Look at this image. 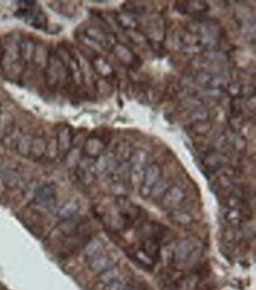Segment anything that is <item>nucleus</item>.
Masks as SVG:
<instances>
[{
	"instance_id": "23",
	"label": "nucleus",
	"mask_w": 256,
	"mask_h": 290,
	"mask_svg": "<svg viewBox=\"0 0 256 290\" xmlns=\"http://www.w3.org/2000/svg\"><path fill=\"white\" fill-rule=\"evenodd\" d=\"M119 277V270H117L115 266L110 268L108 270H105L104 272L99 274V278H101V282L104 283V284H108V283H111L118 279Z\"/></svg>"
},
{
	"instance_id": "21",
	"label": "nucleus",
	"mask_w": 256,
	"mask_h": 290,
	"mask_svg": "<svg viewBox=\"0 0 256 290\" xmlns=\"http://www.w3.org/2000/svg\"><path fill=\"white\" fill-rule=\"evenodd\" d=\"M78 211V204L76 202H68L65 203L64 205L62 206L61 209H59L58 211V216L61 217L62 219H66V218H70V217H73V216H76Z\"/></svg>"
},
{
	"instance_id": "3",
	"label": "nucleus",
	"mask_w": 256,
	"mask_h": 290,
	"mask_svg": "<svg viewBox=\"0 0 256 290\" xmlns=\"http://www.w3.org/2000/svg\"><path fill=\"white\" fill-rule=\"evenodd\" d=\"M162 178V168L158 164H150L146 166L142 184L139 186V192L143 197H150L151 190Z\"/></svg>"
},
{
	"instance_id": "7",
	"label": "nucleus",
	"mask_w": 256,
	"mask_h": 290,
	"mask_svg": "<svg viewBox=\"0 0 256 290\" xmlns=\"http://www.w3.org/2000/svg\"><path fill=\"white\" fill-rule=\"evenodd\" d=\"M145 157V156H144ZM139 157V155L136 153V156L132 157V164L130 168V182L131 184L141 186L142 181H143V176H144L146 164H145V158Z\"/></svg>"
},
{
	"instance_id": "11",
	"label": "nucleus",
	"mask_w": 256,
	"mask_h": 290,
	"mask_svg": "<svg viewBox=\"0 0 256 290\" xmlns=\"http://www.w3.org/2000/svg\"><path fill=\"white\" fill-rule=\"evenodd\" d=\"M112 266H115V261L106 255L101 254L94 258L89 259V268L98 275L104 272L105 270L112 268Z\"/></svg>"
},
{
	"instance_id": "20",
	"label": "nucleus",
	"mask_w": 256,
	"mask_h": 290,
	"mask_svg": "<svg viewBox=\"0 0 256 290\" xmlns=\"http://www.w3.org/2000/svg\"><path fill=\"white\" fill-rule=\"evenodd\" d=\"M204 165L211 171H216L223 165V157H221L218 153H210L204 158Z\"/></svg>"
},
{
	"instance_id": "19",
	"label": "nucleus",
	"mask_w": 256,
	"mask_h": 290,
	"mask_svg": "<svg viewBox=\"0 0 256 290\" xmlns=\"http://www.w3.org/2000/svg\"><path fill=\"white\" fill-rule=\"evenodd\" d=\"M102 251H103V244L99 239H92V241H90L85 246V256L89 259L101 255Z\"/></svg>"
},
{
	"instance_id": "25",
	"label": "nucleus",
	"mask_w": 256,
	"mask_h": 290,
	"mask_svg": "<svg viewBox=\"0 0 256 290\" xmlns=\"http://www.w3.org/2000/svg\"><path fill=\"white\" fill-rule=\"evenodd\" d=\"M3 57H4V44L0 41V66H2L3 63Z\"/></svg>"
},
{
	"instance_id": "2",
	"label": "nucleus",
	"mask_w": 256,
	"mask_h": 290,
	"mask_svg": "<svg viewBox=\"0 0 256 290\" xmlns=\"http://www.w3.org/2000/svg\"><path fill=\"white\" fill-rule=\"evenodd\" d=\"M25 4L28 6L19 10L17 12V16H19V18L24 19L29 25H31L32 28L37 30H45L48 28V18H46L44 12L42 10L33 8L36 3L25 2Z\"/></svg>"
},
{
	"instance_id": "8",
	"label": "nucleus",
	"mask_w": 256,
	"mask_h": 290,
	"mask_svg": "<svg viewBox=\"0 0 256 290\" xmlns=\"http://www.w3.org/2000/svg\"><path fill=\"white\" fill-rule=\"evenodd\" d=\"M72 148V132L68 126H63L57 133V151L62 156L69 155Z\"/></svg>"
},
{
	"instance_id": "1",
	"label": "nucleus",
	"mask_w": 256,
	"mask_h": 290,
	"mask_svg": "<svg viewBox=\"0 0 256 290\" xmlns=\"http://www.w3.org/2000/svg\"><path fill=\"white\" fill-rule=\"evenodd\" d=\"M45 81L52 89L63 88L71 82L68 69L57 52H49L48 63L45 66Z\"/></svg>"
},
{
	"instance_id": "14",
	"label": "nucleus",
	"mask_w": 256,
	"mask_h": 290,
	"mask_svg": "<svg viewBox=\"0 0 256 290\" xmlns=\"http://www.w3.org/2000/svg\"><path fill=\"white\" fill-rule=\"evenodd\" d=\"M103 150H104V143L99 138H89L84 145V153L92 159H97L99 156H102Z\"/></svg>"
},
{
	"instance_id": "10",
	"label": "nucleus",
	"mask_w": 256,
	"mask_h": 290,
	"mask_svg": "<svg viewBox=\"0 0 256 290\" xmlns=\"http://www.w3.org/2000/svg\"><path fill=\"white\" fill-rule=\"evenodd\" d=\"M37 45L35 42L29 38H22L18 42V50H19V57H21L22 63L29 64V63L33 62V57H35Z\"/></svg>"
},
{
	"instance_id": "13",
	"label": "nucleus",
	"mask_w": 256,
	"mask_h": 290,
	"mask_svg": "<svg viewBox=\"0 0 256 290\" xmlns=\"http://www.w3.org/2000/svg\"><path fill=\"white\" fill-rule=\"evenodd\" d=\"M142 251L150 257L152 261L156 262V259L161 255V245H159V241L156 238L146 237L144 241L142 242Z\"/></svg>"
},
{
	"instance_id": "5",
	"label": "nucleus",
	"mask_w": 256,
	"mask_h": 290,
	"mask_svg": "<svg viewBox=\"0 0 256 290\" xmlns=\"http://www.w3.org/2000/svg\"><path fill=\"white\" fill-rule=\"evenodd\" d=\"M199 251L191 239H183L176 245L174 250V261L178 264H185L194 258L195 252Z\"/></svg>"
},
{
	"instance_id": "15",
	"label": "nucleus",
	"mask_w": 256,
	"mask_h": 290,
	"mask_svg": "<svg viewBox=\"0 0 256 290\" xmlns=\"http://www.w3.org/2000/svg\"><path fill=\"white\" fill-rule=\"evenodd\" d=\"M46 151H48V144H46L45 139L42 137H33L29 157L33 159H41L44 157Z\"/></svg>"
},
{
	"instance_id": "26",
	"label": "nucleus",
	"mask_w": 256,
	"mask_h": 290,
	"mask_svg": "<svg viewBox=\"0 0 256 290\" xmlns=\"http://www.w3.org/2000/svg\"><path fill=\"white\" fill-rule=\"evenodd\" d=\"M126 290H138V289H136V288H130V289H126Z\"/></svg>"
},
{
	"instance_id": "22",
	"label": "nucleus",
	"mask_w": 256,
	"mask_h": 290,
	"mask_svg": "<svg viewBox=\"0 0 256 290\" xmlns=\"http://www.w3.org/2000/svg\"><path fill=\"white\" fill-rule=\"evenodd\" d=\"M170 184H169L168 181H164V179H159L157 184H156L151 190L150 196H152L154 198H162V196L164 195V192L170 188Z\"/></svg>"
},
{
	"instance_id": "4",
	"label": "nucleus",
	"mask_w": 256,
	"mask_h": 290,
	"mask_svg": "<svg viewBox=\"0 0 256 290\" xmlns=\"http://www.w3.org/2000/svg\"><path fill=\"white\" fill-rule=\"evenodd\" d=\"M56 196H57L56 186L53 184H45L37 189L33 202L39 208L52 209L56 205V201H57Z\"/></svg>"
},
{
	"instance_id": "16",
	"label": "nucleus",
	"mask_w": 256,
	"mask_h": 290,
	"mask_svg": "<svg viewBox=\"0 0 256 290\" xmlns=\"http://www.w3.org/2000/svg\"><path fill=\"white\" fill-rule=\"evenodd\" d=\"M78 226H79V221L76 218V216H73V217L63 219V221L59 223L58 228L63 234L72 235V234H75L76 230L78 229Z\"/></svg>"
},
{
	"instance_id": "6",
	"label": "nucleus",
	"mask_w": 256,
	"mask_h": 290,
	"mask_svg": "<svg viewBox=\"0 0 256 290\" xmlns=\"http://www.w3.org/2000/svg\"><path fill=\"white\" fill-rule=\"evenodd\" d=\"M185 193L179 186H170L161 198L162 208L167 211H174L184 201Z\"/></svg>"
},
{
	"instance_id": "9",
	"label": "nucleus",
	"mask_w": 256,
	"mask_h": 290,
	"mask_svg": "<svg viewBox=\"0 0 256 290\" xmlns=\"http://www.w3.org/2000/svg\"><path fill=\"white\" fill-rule=\"evenodd\" d=\"M250 211L247 206H241V208H228L225 212L224 218L225 221L230 224H243L245 221L250 219Z\"/></svg>"
},
{
	"instance_id": "17",
	"label": "nucleus",
	"mask_w": 256,
	"mask_h": 290,
	"mask_svg": "<svg viewBox=\"0 0 256 290\" xmlns=\"http://www.w3.org/2000/svg\"><path fill=\"white\" fill-rule=\"evenodd\" d=\"M32 138L33 137H31V136L25 135L22 136V137L16 142V150L18 151L19 155L24 156V157H29L30 150H31Z\"/></svg>"
},
{
	"instance_id": "24",
	"label": "nucleus",
	"mask_w": 256,
	"mask_h": 290,
	"mask_svg": "<svg viewBox=\"0 0 256 290\" xmlns=\"http://www.w3.org/2000/svg\"><path fill=\"white\" fill-rule=\"evenodd\" d=\"M104 290H126V285L123 281L116 279V281H114V282L105 284Z\"/></svg>"
},
{
	"instance_id": "18",
	"label": "nucleus",
	"mask_w": 256,
	"mask_h": 290,
	"mask_svg": "<svg viewBox=\"0 0 256 290\" xmlns=\"http://www.w3.org/2000/svg\"><path fill=\"white\" fill-rule=\"evenodd\" d=\"M170 219L177 225H190L192 223V217L188 214V212L177 209L171 211Z\"/></svg>"
},
{
	"instance_id": "12",
	"label": "nucleus",
	"mask_w": 256,
	"mask_h": 290,
	"mask_svg": "<svg viewBox=\"0 0 256 290\" xmlns=\"http://www.w3.org/2000/svg\"><path fill=\"white\" fill-rule=\"evenodd\" d=\"M199 284V276L197 274H191L181 277L171 288L167 290H197Z\"/></svg>"
}]
</instances>
